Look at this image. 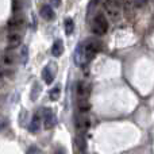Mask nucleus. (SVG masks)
Segmentation results:
<instances>
[{
	"label": "nucleus",
	"mask_w": 154,
	"mask_h": 154,
	"mask_svg": "<svg viewBox=\"0 0 154 154\" xmlns=\"http://www.w3.org/2000/svg\"><path fill=\"white\" fill-rule=\"evenodd\" d=\"M103 8L106 16L109 18L112 22H118L122 18V5H119L115 0H104Z\"/></svg>",
	"instance_id": "f257e3e1"
},
{
	"label": "nucleus",
	"mask_w": 154,
	"mask_h": 154,
	"mask_svg": "<svg viewBox=\"0 0 154 154\" xmlns=\"http://www.w3.org/2000/svg\"><path fill=\"white\" fill-rule=\"evenodd\" d=\"M108 26L109 24H108L107 16L101 12L96 14V16L93 18V22H92V31L96 35H104L108 31Z\"/></svg>",
	"instance_id": "f03ea898"
},
{
	"label": "nucleus",
	"mask_w": 154,
	"mask_h": 154,
	"mask_svg": "<svg viewBox=\"0 0 154 154\" xmlns=\"http://www.w3.org/2000/svg\"><path fill=\"white\" fill-rule=\"evenodd\" d=\"M100 48H101L100 43H99L97 41H93V39H91V41H88V42L84 43V51H85V57H87L88 62L100 51Z\"/></svg>",
	"instance_id": "7ed1b4c3"
},
{
	"label": "nucleus",
	"mask_w": 154,
	"mask_h": 154,
	"mask_svg": "<svg viewBox=\"0 0 154 154\" xmlns=\"http://www.w3.org/2000/svg\"><path fill=\"white\" fill-rule=\"evenodd\" d=\"M56 75H57V65L54 62L46 65L42 70V79L46 84H51L54 81V79H56Z\"/></svg>",
	"instance_id": "20e7f679"
},
{
	"label": "nucleus",
	"mask_w": 154,
	"mask_h": 154,
	"mask_svg": "<svg viewBox=\"0 0 154 154\" xmlns=\"http://www.w3.org/2000/svg\"><path fill=\"white\" fill-rule=\"evenodd\" d=\"M75 62L77 66H82V65L87 64V57H85V51H84V45L80 43L79 46L76 48L75 51Z\"/></svg>",
	"instance_id": "39448f33"
},
{
	"label": "nucleus",
	"mask_w": 154,
	"mask_h": 154,
	"mask_svg": "<svg viewBox=\"0 0 154 154\" xmlns=\"http://www.w3.org/2000/svg\"><path fill=\"white\" fill-rule=\"evenodd\" d=\"M57 123V118L56 115L53 114L51 109H45V115H43V125H45V128H51L54 127Z\"/></svg>",
	"instance_id": "423d86ee"
},
{
	"label": "nucleus",
	"mask_w": 154,
	"mask_h": 154,
	"mask_svg": "<svg viewBox=\"0 0 154 154\" xmlns=\"http://www.w3.org/2000/svg\"><path fill=\"white\" fill-rule=\"evenodd\" d=\"M20 45V34L18 32H10L7 37V46L10 49H15Z\"/></svg>",
	"instance_id": "0eeeda50"
},
{
	"label": "nucleus",
	"mask_w": 154,
	"mask_h": 154,
	"mask_svg": "<svg viewBox=\"0 0 154 154\" xmlns=\"http://www.w3.org/2000/svg\"><path fill=\"white\" fill-rule=\"evenodd\" d=\"M39 12H41V16H42L45 20H53V19L56 18V14H54L53 8H51L50 5H48V4L42 5Z\"/></svg>",
	"instance_id": "6e6552de"
},
{
	"label": "nucleus",
	"mask_w": 154,
	"mask_h": 154,
	"mask_svg": "<svg viewBox=\"0 0 154 154\" xmlns=\"http://www.w3.org/2000/svg\"><path fill=\"white\" fill-rule=\"evenodd\" d=\"M88 93H89V88L87 87L84 81H80L77 84V96H79L80 100H87Z\"/></svg>",
	"instance_id": "1a4fd4ad"
},
{
	"label": "nucleus",
	"mask_w": 154,
	"mask_h": 154,
	"mask_svg": "<svg viewBox=\"0 0 154 154\" xmlns=\"http://www.w3.org/2000/svg\"><path fill=\"white\" fill-rule=\"evenodd\" d=\"M23 24H24L23 16H15V18H12L10 22H8V29L18 30V29H20V27H23Z\"/></svg>",
	"instance_id": "9d476101"
},
{
	"label": "nucleus",
	"mask_w": 154,
	"mask_h": 154,
	"mask_svg": "<svg viewBox=\"0 0 154 154\" xmlns=\"http://www.w3.org/2000/svg\"><path fill=\"white\" fill-rule=\"evenodd\" d=\"M62 51H64V45H62V41L61 39H56L53 43V46H51V54H53L54 57H60L62 54Z\"/></svg>",
	"instance_id": "9b49d317"
},
{
	"label": "nucleus",
	"mask_w": 154,
	"mask_h": 154,
	"mask_svg": "<svg viewBox=\"0 0 154 154\" xmlns=\"http://www.w3.org/2000/svg\"><path fill=\"white\" fill-rule=\"evenodd\" d=\"M39 126H41V114L37 112V114H34V116H32V120L29 126V130L35 133V131L39 130Z\"/></svg>",
	"instance_id": "f8f14e48"
},
{
	"label": "nucleus",
	"mask_w": 154,
	"mask_h": 154,
	"mask_svg": "<svg viewBox=\"0 0 154 154\" xmlns=\"http://www.w3.org/2000/svg\"><path fill=\"white\" fill-rule=\"evenodd\" d=\"M14 61H15V57L11 53H5L4 57H3V64H4L5 66H11V65L14 64Z\"/></svg>",
	"instance_id": "ddd939ff"
},
{
	"label": "nucleus",
	"mask_w": 154,
	"mask_h": 154,
	"mask_svg": "<svg viewBox=\"0 0 154 154\" xmlns=\"http://www.w3.org/2000/svg\"><path fill=\"white\" fill-rule=\"evenodd\" d=\"M73 27H75V23H73L72 19H65V32L68 35H70L73 32Z\"/></svg>",
	"instance_id": "4468645a"
},
{
	"label": "nucleus",
	"mask_w": 154,
	"mask_h": 154,
	"mask_svg": "<svg viewBox=\"0 0 154 154\" xmlns=\"http://www.w3.org/2000/svg\"><path fill=\"white\" fill-rule=\"evenodd\" d=\"M89 108H91V106H89V103H88L87 100H80L79 109H80V112H81V114H85V112H88V111H89Z\"/></svg>",
	"instance_id": "2eb2a0df"
},
{
	"label": "nucleus",
	"mask_w": 154,
	"mask_h": 154,
	"mask_svg": "<svg viewBox=\"0 0 154 154\" xmlns=\"http://www.w3.org/2000/svg\"><path fill=\"white\" fill-rule=\"evenodd\" d=\"M49 97H50V100H58V97H60V88L58 87H54L53 89L49 92Z\"/></svg>",
	"instance_id": "dca6fc26"
},
{
	"label": "nucleus",
	"mask_w": 154,
	"mask_h": 154,
	"mask_svg": "<svg viewBox=\"0 0 154 154\" xmlns=\"http://www.w3.org/2000/svg\"><path fill=\"white\" fill-rule=\"evenodd\" d=\"M134 8H143L147 4V0H130Z\"/></svg>",
	"instance_id": "f3484780"
},
{
	"label": "nucleus",
	"mask_w": 154,
	"mask_h": 154,
	"mask_svg": "<svg viewBox=\"0 0 154 154\" xmlns=\"http://www.w3.org/2000/svg\"><path fill=\"white\" fill-rule=\"evenodd\" d=\"M20 58H22V62L26 64L27 58H29V50H27L26 46H22V49H20Z\"/></svg>",
	"instance_id": "a211bd4d"
},
{
	"label": "nucleus",
	"mask_w": 154,
	"mask_h": 154,
	"mask_svg": "<svg viewBox=\"0 0 154 154\" xmlns=\"http://www.w3.org/2000/svg\"><path fill=\"white\" fill-rule=\"evenodd\" d=\"M39 91H41L39 85H38V84H34V87H32V91H31V100H37Z\"/></svg>",
	"instance_id": "6ab92c4d"
},
{
	"label": "nucleus",
	"mask_w": 154,
	"mask_h": 154,
	"mask_svg": "<svg viewBox=\"0 0 154 154\" xmlns=\"http://www.w3.org/2000/svg\"><path fill=\"white\" fill-rule=\"evenodd\" d=\"M49 2H50V5L51 7H60V5H61V2L62 0H49Z\"/></svg>",
	"instance_id": "aec40b11"
},
{
	"label": "nucleus",
	"mask_w": 154,
	"mask_h": 154,
	"mask_svg": "<svg viewBox=\"0 0 154 154\" xmlns=\"http://www.w3.org/2000/svg\"><path fill=\"white\" fill-rule=\"evenodd\" d=\"M27 154H39V153H38V150L35 149V147H31V149L27 152Z\"/></svg>",
	"instance_id": "412c9836"
},
{
	"label": "nucleus",
	"mask_w": 154,
	"mask_h": 154,
	"mask_svg": "<svg viewBox=\"0 0 154 154\" xmlns=\"http://www.w3.org/2000/svg\"><path fill=\"white\" fill-rule=\"evenodd\" d=\"M54 154H66V153H65V150H64V149H57Z\"/></svg>",
	"instance_id": "4be33fe9"
},
{
	"label": "nucleus",
	"mask_w": 154,
	"mask_h": 154,
	"mask_svg": "<svg viewBox=\"0 0 154 154\" xmlns=\"http://www.w3.org/2000/svg\"><path fill=\"white\" fill-rule=\"evenodd\" d=\"M115 2H116L119 5H123V4H125V3H126V0H115Z\"/></svg>",
	"instance_id": "5701e85b"
}]
</instances>
